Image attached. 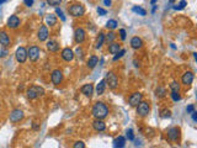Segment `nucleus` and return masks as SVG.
Returning a JSON list of instances; mask_svg holds the SVG:
<instances>
[{
  "label": "nucleus",
  "instance_id": "f257e3e1",
  "mask_svg": "<svg viewBox=\"0 0 197 148\" xmlns=\"http://www.w3.org/2000/svg\"><path fill=\"white\" fill-rule=\"evenodd\" d=\"M93 115H94V117L102 120L108 115V108L106 106V104L98 101L93 108Z\"/></svg>",
  "mask_w": 197,
  "mask_h": 148
},
{
  "label": "nucleus",
  "instance_id": "f03ea898",
  "mask_svg": "<svg viewBox=\"0 0 197 148\" xmlns=\"http://www.w3.org/2000/svg\"><path fill=\"white\" fill-rule=\"evenodd\" d=\"M44 94V90H43V88H41V86H31L29 90H27V98L29 99H31V100H34V99H37L38 96H42Z\"/></svg>",
  "mask_w": 197,
  "mask_h": 148
},
{
  "label": "nucleus",
  "instance_id": "7ed1b4c3",
  "mask_svg": "<svg viewBox=\"0 0 197 148\" xmlns=\"http://www.w3.org/2000/svg\"><path fill=\"white\" fill-rule=\"evenodd\" d=\"M69 12H70V15H73L75 17H79V16H83L85 14V9L81 4H73L69 7Z\"/></svg>",
  "mask_w": 197,
  "mask_h": 148
},
{
  "label": "nucleus",
  "instance_id": "20e7f679",
  "mask_svg": "<svg viewBox=\"0 0 197 148\" xmlns=\"http://www.w3.org/2000/svg\"><path fill=\"white\" fill-rule=\"evenodd\" d=\"M150 111V108H149V104L145 103V101H140L138 105H137V113L142 117H145Z\"/></svg>",
  "mask_w": 197,
  "mask_h": 148
},
{
  "label": "nucleus",
  "instance_id": "39448f33",
  "mask_svg": "<svg viewBox=\"0 0 197 148\" xmlns=\"http://www.w3.org/2000/svg\"><path fill=\"white\" fill-rule=\"evenodd\" d=\"M105 81H106V84L108 85V88H111V89H116V88H117L118 80H117V76H116V74L115 73H112V72L107 73Z\"/></svg>",
  "mask_w": 197,
  "mask_h": 148
},
{
  "label": "nucleus",
  "instance_id": "423d86ee",
  "mask_svg": "<svg viewBox=\"0 0 197 148\" xmlns=\"http://www.w3.org/2000/svg\"><path fill=\"white\" fill-rule=\"evenodd\" d=\"M15 57H16V61L19 63H25L26 59H27V51H26V48H24V47L17 48L16 53H15Z\"/></svg>",
  "mask_w": 197,
  "mask_h": 148
},
{
  "label": "nucleus",
  "instance_id": "0eeeda50",
  "mask_svg": "<svg viewBox=\"0 0 197 148\" xmlns=\"http://www.w3.org/2000/svg\"><path fill=\"white\" fill-rule=\"evenodd\" d=\"M39 48L37 47V46H32V47H30L29 48V51H27V57L30 58V61H32V62H36L38 58H39Z\"/></svg>",
  "mask_w": 197,
  "mask_h": 148
},
{
  "label": "nucleus",
  "instance_id": "6e6552de",
  "mask_svg": "<svg viewBox=\"0 0 197 148\" xmlns=\"http://www.w3.org/2000/svg\"><path fill=\"white\" fill-rule=\"evenodd\" d=\"M179 135H180V130L177 127H171L167 130V140L171 142H175L179 140Z\"/></svg>",
  "mask_w": 197,
  "mask_h": 148
},
{
  "label": "nucleus",
  "instance_id": "1a4fd4ad",
  "mask_svg": "<svg viewBox=\"0 0 197 148\" xmlns=\"http://www.w3.org/2000/svg\"><path fill=\"white\" fill-rule=\"evenodd\" d=\"M51 80H52V83H53L54 85L61 84V83H62V80H63V74H62V72H61L59 69L53 71L52 74H51Z\"/></svg>",
  "mask_w": 197,
  "mask_h": 148
},
{
  "label": "nucleus",
  "instance_id": "9d476101",
  "mask_svg": "<svg viewBox=\"0 0 197 148\" xmlns=\"http://www.w3.org/2000/svg\"><path fill=\"white\" fill-rule=\"evenodd\" d=\"M142 98H143V95L140 93H133L128 99V103H130L131 106H137L142 101Z\"/></svg>",
  "mask_w": 197,
  "mask_h": 148
},
{
  "label": "nucleus",
  "instance_id": "9b49d317",
  "mask_svg": "<svg viewBox=\"0 0 197 148\" xmlns=\"http://www.w3.org/2000/svg\"><path fill=\"white\" fill-rule=\"evenodd\" d=\"M20 26V19L16 15H12L7 20V27L9 29H17Z\"/></svg>",
  "mask_w": 197,
  "mask_h": 148
},
{
  "label": "nucleus",
  "instance_id": "f8f14e48",
  "mask_svg": "<svg viewBox=\"0 0 197 148\" xmlns=\"http://www.w3.org/2000/svg\"><path fill=\"white\" fill-rule=\"evenodd\" d=\"M22 117H24V112L21 110H19V109L14 110L10 113V121H11V122H19Z\"/></svg>",
  "mask_w": 197,
  "mask_h": 148
},
{
  "label": "nucleus",
  "instance_id": "ddd939ff",
  "mask_svg": "<svg viewBox=\"0 0 197 148\" xmlns=\"http://www.w3.org/2000/svg\"><path fill=\"white\" fill-rule=\"evenodd\" d=\"M74 38H75V42L79 44V43H83L84 39H85V31L83 29H76L75 30V35H74Z\"/></svg>",
  "mask_w": 197,
  "mask_h": 148
},
{
  "label": "nucleus",
  "instance_id": "4468645a",
  "mask_svg": "<svg viewBox=\"0 0 197 148\" xmlns=\"http://www.w3.org/2000/svg\"><path fill=\"white\" fill-rule=\"evenodd\" d=\"M80 91L85 95V96H91L93 95V91H94V86H93V84H85V85H83L81 86V89H80Z\"/></svg>",
  "mask_w": 197,
  "mask_h": 148
},
{
  "label": "nucleus",
  "instance_id": "2eb2a0df",
  "mask_svg": "<svg viewBox=\"0 0 197 148\" xmlns=\"http://www.w3.org/2000/svg\"><path fill=\"white\" fill-rule=\"evenodd\" d=\"M37 37H38V39H39V41H46V39L48 38V29H47L44 25L39 27Z\"/></svg>",
  "mask_w": 197,
  "mask_h": 148
},
{
  "label": "nucleus",
  "instance_id": "dca6fc26",
  "mask_svg": "<svg viewBox=\"0 0 197 148\" xmlns=\"http://www.w3.org/2000/svg\"><path fill=\"white\" fill-rule=\"evenodd\" d=\"M62 58L66 61V62H70V61H73V58H74V53H73V51L70 49V48H64L63 51H62Z\"/></svg>",
  "mask_w": 197,
  "mask_h": 148
},
{
  "label": "nucleus",
  "instance_id": "f3484780",
  "mask_svg": "<svg viewBox=\"0 0 197 148\" xmlns=\"http://www.w3.org/2000/svg\"><path fill=\"white\" fill-rule=\"evenodd\" d=\"M194 78H195V76H194V73H192V72H186V73L182 75V79H181V80H182V84H184V85H190V84L194 81Z\"/></svg>",
  "mask_w": 197,
  "mask_h": 148
},
{
  "label": "nucleus",
  "instance_id": "a211bd4d",
  "mask_svg": "<svg viewBox=\"0 0 197 148\" xmlns=\"http://www.w3.org/2000/svg\"><path fill=\"white\" fill-rule=\"evenodd\" d=\"M93 127L95 128V131L101 132V131H105V128H106V125H105V122H103L102 120L98 118L96 121H94V122H93Z\"/></svg>",
  "mask_w": 197,
  "mask_h": 148
},
{
  "label": "nucleus",
  "instance_id": "6ab92c4d",
  "mask_svg": "<svg viewBox=\"0 0 197 148\" xmlns=\"http://www.w3.org/2000/svg\"><path fill=\"white\" fill-rule=\"evenodd\" d=\"M0 44H2L5 47L10 44V37L5 31H0Z\"/></svg>",
  "mask_w": 197,
  "mask_h": 148
},
{
  "label": "nucleus",
  "instance_id": "aec40b11",
  "mask_svg": "<svg viewBox=\"0 0 197 148\" xmlns=\"http://www.w3.org/2000/svg\"><path fill=\"white\" fill-rule=\"evenodd\" d=\"M125 145H126V140H125V137H122V136H118L117 138L113 140V147L122 148V147H125Z\"/></svg>",
  "mask_w": 197,
  "mask_h": 148
},
{
  "label": "nucleus",
  "instance_id": "412c9836",
  "mask_svg": "<svg viewBox=\"0 0 197 148\" xmlns=\"http://www.w3.org/2000/svg\"><path fill=\"white\" fill-rule=\"evenodd\" d=\"M131 46H132V48L138 49V48H140V47L143 46V41H142L139 37H133L131 39Z\"/></svg>",
  "mask_w": 197,
  "mask_h": 148
},
{
  "label": "nucleus",
  "instance_id": "4be33fe9",
  "mask_svg": "<svg viewBox=\"0 0 197 148\" xmlns=\"http://www.w3.org/2000/svg\"><path fill=\"white\" fill-rule=\"evenodd\" d=\"M47 48H48V51H51V52H57V51L59 49V44H58L56 41H48V42H47Z\"/></svg>",
  "mask_w": 197,
  "mask_h": 148
},
{
  "label": "nucleus",
  "instance_id": "5701e85b",
  "mask_svg": "<svg viewBox=\"0 0 197 148\" xmlns=\"http://www.w3.org/2000/svg\"><path fill=\"white\" fill-rule=\"evenodd\" d=\"M120 49H121V47H120L118 43H111L110 47H108V52H110L111 54H116Z\"/></svg>",
  "mask_w": 197,
  "mask_h": 148
},
{
  "label": "nucleus",
  "instance_id": "b1692460",
  "mask_svg": "<svg viewBox=\"0 0 197 148\" xmlns=\"http://www.w3.org/2000/svg\"><path fill=\"white\" fill-rule=\"evenodd\" d=\"M98 59L96 56H91L90 58H89V61H88V67L89 68H95V66L98 64Z\"/></svg>",
  "mask_w": 197,
  "mask_h": 148
},
{
  "label": "nucleus",
  "instance_id": "393cba45",
  "mask_svg": "<svg viewBox=\"0 0 197 148\" xmlns=\"http://www.w3.org/2000/svg\"><path fill=\"white\" fill-rule=\"evenodd\" d=\"M46 22H47V25L53 26V25L57 24V19H56L54 15H47V16H46Z\"/></svg>",
  "mask_w": 197,
  "mask_h": 148
},
{
  "label": "nucleus",
  "instance_id": "a878e982",
  "mask_svg": "<svg viewBox=\"0 0 197 148\" xmlns=\"http://www.w3.org/2000/svg\"><path fill=\"white\" fill-rule=\"evenodd\" d=\"M105 86H106V81H105V79H103V80H101V81L98 83V86H96V91H98V95L105 91Z\"/></svg>",
  "mask_w": 197,
  "mask_h": 148
},
{
  "label": "nucleus",
  "instance_id": "bb28decb",
  "mask_svg": "<svg viewBox=\"0 0 197 148\" xmlns=\"http://www.w3.org/2000/svg\"><path fill=\"white\" fill-rule=\"evenodd\" d=\"M134 12H137V14H139L140 16H145L147 15V11L143 9V7H140V6H133V9H132Z\"/></svg>",
  "mask_w": 197,
  "mask_h": 148
},
{
  "label": "nucleus",
  "instance_id": "cd10ccee",
  "mask_svg": "<svg viewBox=\"0 0 197 148\" xmlns=\"http://www.w3.org/2000/svg\"><path fill=\"white\" fill-rule=\"evenodd\" d=\"M106 27L110 29V30L116 29V27H117V21H116V20H108V21L106 22Z\"/></svg>",
  "mask_w": 197,
  "mask_h": 148
},
{
  "label": "nucleus",
  "instance_id": "c85d7f7f",
  "mask_svg": "<svg viewBox=\"0 0 197 148\" xmlns=\"http://www.w3.org/2000/svg\"><path fill=\"white\" fill-rule=\"evenodd\" d=\"M103 41H105V34H98V41H96V48H100L101 46H102V43H103Z\"/></svg>",
  "mask_w": 197,
  "mask_h": 148
},
{
  "label": "nucleus",
  "instance_id": "c756f323",
  "mask_svg": "<svg viewBox=\"0 0 197 148\" xmlns=\"http://www.w3.org/2000/svg\"><path fill=\"white\" fill-rule=\"evenodd\" d=\"M155 95H157L158 98H164L165 95H166V90H165L164 88H158V89L155 90Z\"/></svg>",
  "mask_w": 197,
  "mask_h": 148
},
{
  "label": "nucleus",
  "instance_id": "7c9ffc66",
  "mask_svg": "<svg viewBox=\"0 0 197 148\" xmlns=\"http://www.w3.org/2000/svg\"><path fill=\"white\" fill-rule=\"evenodd\" d=\"M160 116H162L163 118L170 117V116H171V111L167 110V109H164V110H162V112H160Z\"/></svg>",
  "mask_w": 197,
  "mask_h": 148
},
{
  "label": "nucleus",
  "instance_id": "2f4dec72",
  "mask_svg": "<svg viewBox=\"0 0 197 148\" xmlns=\"http://www.w3.org/2000/svg\"><path fill=\"white\" fill-rule=\"evenodd\" d=\"M125 53H126V51H125V49H120V51L116 53V56L113 57V61L116 62V61H117V59H120V58H121V57H122Z\"/></svg>",
  "mask_w": 197,
  "mask_h": 148
},
{
  "label": "nucleus",
  "instance_id": "473e14b6",
  "mask_svg": "<svg viewBox=\"0 0 197 148\" xmlns=\"http://www.w3.org/2000/svg\"><path fill=\"white\" fill-rule=\"evenodd\" d=\"M179 84L176 83V81H172L171 84H170V89H171V91H179Z\"/></svg>",
  "mask_w": 197,
  "mask_h": 148
},
{
  "label": "nucleus",
  "instance_id": "72a5a7b5",
  "mask_svg": "<svg viewBox=\"0 0 197 148\" xmlns=\"http://www.w3.org/2000/svg\"><path fill=\"white\" fill-rule=\"evenodd\" d=\"M115 38H116V34H113V32H108V34H107V36H106V41H107V42H112Z\"/></svg>",
  "mask_w": 197,
  "mask_h": 148
},
{
  "label": "nucleus",
  "instance_id": "f704fd0d",
  "mask_svg": "<svg viewBox=\"0 0 197 148\" xmlns=\"http://www.w3.org/2000/svg\"><path fill=\"white\" fill-rule=\"evenodd\" d=\"M186 4H187V2H186L185 0H182V1H180V4H179L177 6H174V9H175V10H181V9H184V7L186 6Z\"/></svg>",
  "mask_w": 197,
  "mask_h": 148
},
{
  "label": "nucleus",
  "instance_id": "c9c22d12",
  "mask_svg": "<svg viewBox=\"0 0 197 148\" xmlns=\"http://www.w3.org/2000/svg\"><path fill=\"white\" fill-rule=\"evenodd\" d=\"M171 98L174 101H179L180 100V95H179V91H171Z\"/></svg>",
  "mask_w": 197,
  "mask_h": 148
},
{
  "label": "nucleus",
  "instance_id": "e433bc0d",
  "mask_svg": "<svg viewBox=\"0 0 197 148\" xmlns=\"http://www.w3.org/2000/svg\"><path fill=\"white\" fill-rule=\"evenodd\" d=\"M47 2L49 5H52V6H57V5H59L62 2V0H47Z\"/></svg>",
  "mask_w": 197,
  "mask_h": 148
},
{
  "label": "nucleus",
  "instance_id": "4c0bfd02",
  "mask_svg": "<svg viewBox=\"0 0 197 148\" xmlns=\"http://www.w3.org/2000/svg\"><path fill=\"white\" fill-rule=\"evenodd\" d=\"M56 14L63 20V21H66V17H64V15H63V12H62V10L61 9H58V7H56Z\"/></svg>",
  "mask_w": 197,
  "mask_h": 148
},
{
  "label": "nucleus",
  "instance_id": "58836bf2",
  "mask_svg": "<svg viewBox=\"0 0 197 148\" xmlns=\"http://www.w3.org/2000/svg\"><path fill=\"white\" fill-rule=\"evenodd\" d=\"M74 148H85V145H84V142H81V141H78V142H75L74 143Z\"/></svg>",
  "mask_w": 197,
  "mask_h": 148
},
{
  "label": "nucleus",
  "instance_id": "ea45409f",
  "mask_svg": "<svg viewBox=\"0 0 197 148\" xmlns=\"http://www.w3.org/2000/svg\"><path fill=\"white\" fill-rule=\"evenodd\" d=\"M127 137H128L130 141H133V140H134V135H133V131H132V130H128V131H127Z\"/></svg>",
  "mask_w": 197,
  "mask_h": 148
},
{
  "label": "nucleus",
  "instance_id": "a19ab883",
  "mask_svg": "<svg viewBox=\"0 0 197 148\" xmlns=\"http://www.w3.org/2000/svg\"><path fill=\"white\" fill-rule=\"evenodd\" d=\"M120 37H121V39H122V41H125V39H126V31H125L123 29H121V30H120Z\"/></svg>",
  "mask_w": 197,
  "mask_h": 148
},
{
  "label": "nucleus",
  "instance_id": "79ce46f5",
  "mask_svg": "<svg viewBox=\"0 0 197 148\" xmlns=\"http://www.w3.org/2000/svg\"><path fill=\"white\" fill-rule=\"evenodd\" d=\"M98 12L101 15V16H103V15H106V10H103L102 7H98Z\"/></svg>",
  "mask_w": 197,
  "mask_h": 148
},
{
  "label": "nucleus",
  "instance_id": "37998d69",
  "mask_svg": "<svg viewBox=\"0 0 197 148\" xmlns=\"http://www.w3.org/2000/svg\"><path fill=\"white\" fill-rule=\"evenodd\" d=\"M24 2L26 6H32L33 5V0H24Z\"/></svg>",
  "mask_w": 197,
  "mask_h": 148
},
{
  "label": "nucleus",
  "instance_id": "c03bdc74",
  "mask_svg": "<svg viewBox=\"0 0 197 148\" xmlns=\"http://www.w3.org/2000/svg\"><path fill=\"white\" fill-rule=\"evenodd\" d=\"M195 110V108H194V105H190V106H187V109H186V111L189 112V113H191L192 111Z\"/></svg>",
  "mask_w": 197,
  "mask_h": 148
},
{
  "label": "nucleus",
  "instance_id": "a18cd8bd",
  "mask_svg": "<svg viewBox=\"0 0 197 148\" xmlns=\"http://www.w3.org/2000/svg\"><path fill=\"white\" fill-rule=\"evenodd\" d=\"M192 113V118H194V121H197V112L195 110L191 112Z\"/></svg>",
  "mask_w": 197,
  "mask_h": 148
},
{
  "label": "nucleus",
  "instance_id": "49530a36",
  "mask_svg": "<svg viewBox=\"0 0 197 148\" xmlns=\"http://www.w3.org/2000/svg\"><path fill=\"white\" fill-rule=\"evenodd\" d=\"M7 54V51L6 49H4V51H0V57H5Z\"/></svg>",
  "mask_w": 197,
  "mask_h": 148
},
{
  "label": "nucleus",
  "instance_id": "de8ad7c7",
  "mask_svg": "<svg viewBox=\"0 0 197 148\" xmlns=\"http://www.w3.org/2000/svg\"><path fill=\"white\" fill-rule=\"evenodd\" d=\"M103 2H105L106 6H110V5H111V0H103Z\"/></svg>",
  "mask_w": 197,
  "mask_h": 148
},
{
  "label": "nucleus",
  "instance_id": "09e8293b",
  "mask_svg": "<svg viewBox=\"0 0 197 148\" xmlns=\"http://www.w3.org/2000/svg\"><path fill=\"white\" fill-rule=\"evenodd\" d=\"M6 1H7V0H0V5H2V4L6 2Z\"/></svg>",
  "mask_w": 197,
  "mask_h": 148
},
{
  "label": "nucleus",
  "instance_id": "8fccbe9b",
  "mask_svg": "<svg viewBox=\"0 0 197 148\" xmlns=\"http://www.w3.org/2000/svg\"><path fill=\"white\" fill-rule=\"evenodd\" d=\"M157 1H158V0H152V1H150V2H152V4H153V5H154V4H155V2H157Z\"/></svg>",
  "mask_w": 197,
  "mask_h": 148
},
{
  "label": "nucleus",
  "instance_id": "3c124183",
  "mask_svg": "<svg viewBox=\"0 0 197 148\" xmlns=\"http://www.w3.org/2000/svg\"><path fill=\"white\" fill-rule=\"evenodd\" d=\"M169 1H170V4H172V2L175 1V0H169Z\"/></svg>",
  "mask_w": 197,
  "mask_h": 148
}]
</instances>
